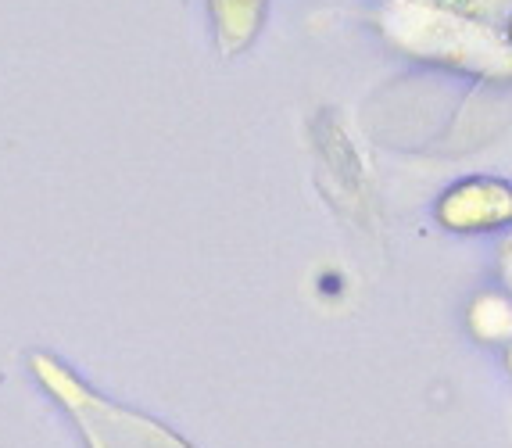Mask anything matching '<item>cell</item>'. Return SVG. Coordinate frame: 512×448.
Masks as SVG:
<instances>
[{"label":"cell","mask_w":512,"mask_h":448,"mask_svg":"<svg viewBox=\"0 0 512 448\" xmlns=\"http://www.w3.org/2000/svg\"><path fill=\"white\" fill-rule=\"evenodd\" d=\"M455 11L473 18H484L487 26H498L505 33V40H512V0H444Z\"/></svg>","instance_id":"1"}]
</instances>
